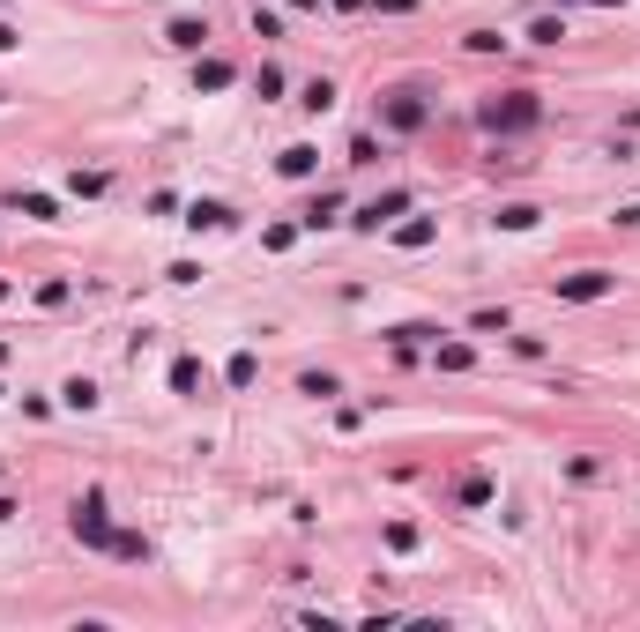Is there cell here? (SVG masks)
I'll return each mask as SVG.
<instances>
[{"label":"cell","mask_w":640,"mask_h":632,"mask_svg":"<svg viewBox=\"0 0 640 632\" xmlns=\"http://www.w3.org/2000/svg\"><path fill=\"white\" fill-rule=\"evenodd\" d=\"M75 536H82V543H119V536L105 529V498H97V491L75 506Z\"/></svg>","instance_id":"obj_1"},{"label":"cell","mask_w":640,"mask_h":632,"mask_svg":"<svg viewBox=\"0 0 640 632\" xmlns=\"http://www.w3.org/2000/svg\"><path fill=\"white\" fill-rule=\"evenodd\" d=\"M559 290H566V298H581V305H588V298H604V290H611V276H604V268H581V276H566Z\"/></svg>","instance_id":"obj_2"},{"label":"cell","mask_w":640,"mask_h":632,"mask_svg":"<svg viewBox=\"0 0 640 632\" xmlns=\"http://www.w3.org/2000/svg\"><path fill=\"white\" fill-rule=\"evenodd\" d=\"M536 119V97H514V104H491V126H529Z\"/></svg>","instance_id":"obj_3"},{"label":"cell","mask_w":640,"mask_h":632,"mask_svg":"<svg viewBox=\"0 0 640 632\" xmlns=\"http://www.w3.org/2000/svg\"><path fill=\"white\" fill-rule=\"evenodd\" d=\"M201 37H209V23H194V15H172V45H187V53H194Z\"/></svg>","instance_id":"obj_4"},{"label":"cell","mask_w":640,"mask_h":632,"mask_svg":"<svg viewBox=\"0 0 640 632\" xmlns=\"http://www.w3.org/2000/svg\"><path fill=\"white\" fill-rule=\"evenodd\" d=\"M402 201H409V194H380V201H373V208H365V216H358V223H365V231H380V223H387V216H395V208H402Z\"/></svg>","instance_id":"obj_5"},{"label":"cell","mask_w":640,"mask_h":632,"mask_svg":"<svg viewBox=\"0 0 640 632\" xmlns=\"http://www.w3.org/2000/svg\"><path fill=\"white\" fill-rule=\"evenodd\" d=\"M187 223H194V231H201V223H209V231H223V223H231V208H223V201H201Z\"/></svg>","instance_id":"obj_6"},{"label":"cell","mask_w":640,"mask_h":632,"mask_svg":"<svg viewBox=\"0 0 640 632\" xmlns=\"http://www.w3.org/2000/svg\"><path fill=\"white\" fill-rule=\"evenodd\" d=\"M298 104H305V112H328V104H336V82H305Z\"/></svg>","instance_id":"obj_7"},{"label":"cell","mask_w":640,"mask_h":632,"mask_svg":"<svg viewBox=\"0 0 640 632\" xmlns=\"http://www.w3.org/2000/svg\"><path fill=\"white\" fill-rule=\"evenodd\" d=\"M194 82H201V90H223V82H231V68H223V60H201Z\"/></svg>","instance_id":"obj_8"},{"label":"cell","mask_w":640,"mask_h":632,"mask_svg":"<svg viewBox=\"0 0 640 632\" xmlns=\"http://www.w3.org/2000/svg\"><path fill=\"white\" fill-rule=\"evenodd\" d=\"M8 45H15V30H8V23H0V53H8Z\"/></svg>","instance_id":"obj_9"}]
</instances>
